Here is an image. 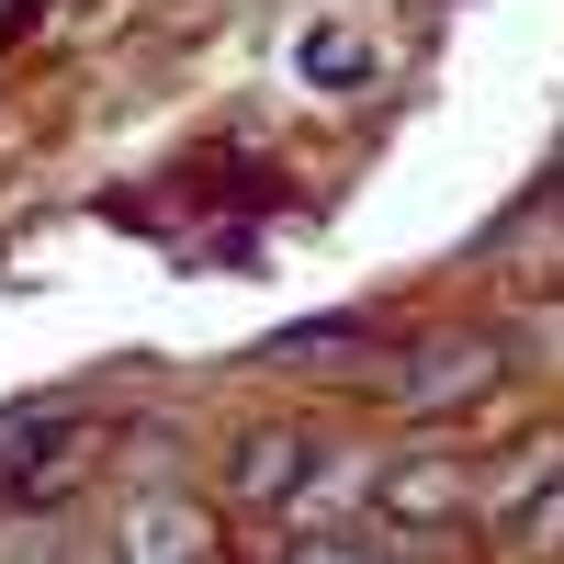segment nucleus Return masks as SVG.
<instances>
[{
  "instance_id": "obj_1",
  "label": "nucleus",
  "mask_w": 564,
  "mask_h": 564,
  "mask_svg": "<svg viewBox=\"0 0 564 564\" xmlns=\"http://www.w3.org/2000/svg\"><path fill=\"white\" fill-rule=\"evenodd\" d=\"M79 463H90V430H79L68 406H12V417H0V508L68 497Z\"/></svg>"
},
{
  "instance_id": "obj_2",
  "label": "nucleus",
  "mask_w": 564,
  "mask_h": 564,
  "mask_svg": "<svg viewBox=\"0 0 564 564\" xmlns=\"http://www.w3.org/2000/svg\"><path fill=\"white\" fill-rule=\"evenodd\" d=\"M372 520L384 531H452V520H475V463L463 452H406L372 475Z\"/></svg>"
},
{
  "instance_id": "obj_3",
  "label": "nucleus",
  "mask_w": 564,
  "mask_h": 564,
  "mask_svg": "<svg viewBox=\"0 0 564 564\" xmlns=\"http://www.w3.org/2000/svg\"><path fill=\"white\" fill-rule=\"evenodd\" d=\"M497 372H508L497 339H441V350H406V372H384V395L406 417H463L475 395H497Z\"/></svg>"
},
{
  "instance_id": "obj_4",
  "label": "nucleus",
  "mask_w": 564,
  "mask_h": 564,
  "mask_svg": "<svg viewBox=\"0 0 564 564\" xmlns=\"http://www.w3.org/2000/svg\"><path fill=\"white\" fill-rule=\"evenodd\" d=\"M113 564H215V508L204 497H135L113 520Z\"/></svg>"
},
{
  "instance_id": "obj_5",
  "label": "nucleus",
  "mask_w": 564,
  "mask_h": 564,
  "mask_svg": "<svg viewBox=\"0 0 564 564\" xmlns=\"http://www.w3.org/2000/svg\"><path fill=\"white\" fill-rule=\"evenodd\" d=\"M316 463H327L316 430H249L238 452H226V497H238V508H294Z\"/></svg>"
},
{
  "instance_id": "obj_6",
  "label": "nucleus",
  "mask_w": 564,
  "mask_h": 564,
  "mask_svg": "<svg viewBox=\"0 0 564 564\" xmlns=\"http://www.w3.org/2000/svg\"><path fill=\"white\" fill-rule=\"evenodd\" d=\"M553 475H564V430L520 441V463H497V475H475V520H497V531H508V520H520V508H531V497H542Z\"/></svg>"
},
{
  "instance_id": "obj_7",
  "label": "nucleus",
  "mask_w": 564,
  "mask_h": 564,
  "mask_svg": "<svg viewBox=\"0 0 564 564\" xmlns=\"http://www.w3.org/2000/svg\"><path fill=\"white\" fill-rule=\"evenodd\" d=\"M497 553H508V564H564V475L520 508V520H508V542H497Z\"/></svg>"
},
{
  "instance_id": "obj_8",
  "label": "nucleus",
  "mask_w": 564,
  "mask_h": 564,
  "mask_svg": "<svg viewBox=\"0 0 564 564\" xmlns=\"http://www.w3.org/2000/svg\"><path fill=\"white\" fill-rule=\"evenodd\" d=\"M294 68H305V90H350L372 57H361V34H339V23H316L305 45H294Z\"/></svg>"
},
{
  "instance_id": "obj_9",
  "label": "nucleus",
  "mask_w": 564,
  "mask_h": 564,
  "mask_svg": "<svg viewBox=\"0 0 564 564\" xmlns=\"http://www.w3.org/2000/svg\"><path fill=\"white\" fill-rule=\"evenodd\" d=\"M282 564H384V553H372V542H327V531H294V542H282Z\"/></svg>"
}]
</instances>
